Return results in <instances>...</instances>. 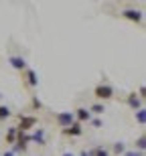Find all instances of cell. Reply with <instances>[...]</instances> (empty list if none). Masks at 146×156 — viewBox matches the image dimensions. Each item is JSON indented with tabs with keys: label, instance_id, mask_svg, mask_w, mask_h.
Listing matches in <instances>:
<instances>
[{
	"label": "cell",
	"instance_id": "1",
	"mask_svg": "<svg viewBox=\"0 0 146 156\" xmlns=\"http://www.w3.org/2000/svg\"><path fill=\"white\" fill-rule=\"evenodd\" d=\"M18 126H16V130L18 132H27L29 134L30 130H35V126H37V116H27V114H18Z\"/></svg>",
	"mask_w": 146,
	"mask_h": 156
},
{
	"label": "cell",
	"instance_id": "2",
	"mask_svg": "<svg viewBox=\"0 0 146 156\" xmlns=\"http://www.w3.org/2000/svg\"><path fill=\"white\" fill-rule=\"evenodd\" d=\"M114 93H116L114 87L108 85V83H99V85L94 87V95H95V99H99V101H108V99H112Z\"/></svg>",
	"mask_w": 146,
	"mask_h": 156
},
{
	"label": "cell",
	"instance_id": "3",
	"mask_svg": "<svg viewBox=\"0 0 146 156\" xmlns=\"http://www.w3.org/2000/svg\"><path fill=\"white\" fill-rule=\"evenodd\" d=\"M73 122H75V116H73V112H59V114H55V124H57L61 130L69 128Z\"/></svg>",
	"mask_w": 146,
	"mask_h": 156
},
{
	"label": "cell",
	"instance_id": "4",
	"mask_svg": "<svg viewBox=\"0 0 146 156\" xmlns=\"http://www.w3.org/2000/svg\"><path fill=\"white\" fill-rule=\"evenodd\" d=\"M23 73H24V75H23L24 85L30 87V89H37V87H39V75H37V71H35V69H30V67H27Z\"/></svg>",
	"mask_w": 146,
	"mask_h": 156
},
{
	"label": "cell",
	"instance_id": "5",
	"mask_svg": "<svg viewBox=\"0 0 146 156\" xmlns=\"http://www.w3.org/2000/svg\"><path fill=\"white\" fill-rule=\"evenodd\" d=\"M29 140L35 142L37 146H45L47 140H45V128H35L33 132H29Z\"/></svg>",
	"mask_w": 146,
	"mask_h": 156
},
{
	"label": "cell",
	"instance_id": "6",
	"mask_svg": "<svg viewBox=\"0 0 146 156\" xmlns=\"http://www.w3.org/2000/svg\"><path fill=\"white\" fill-rule=\"evenodd\" d=\"M122 16L126 20H130V23H136V24L142 23V10H136V8H124Z\"/></svg>",
	"mask_w": 146,
	"mask_h": 156
},
{
	"label": "cell",
	"instance_id": "7",
	"mask_svg": "<svg viewBox=\"0 0 146 156\" xmlns=\"http://www.w3.org/2000/svg\"><path fill=\"white\" fill-rule=\"evenodd\" d=\"M61 134H63V136H69V138H77V136H81V134H83V124H79V122H73L69 128L61 130Z\"/></svg>",
	"mask_w": 146,
	"mask_h": 156
},
{
	"label": "cell",
	"instance_id": "8",
	"mask_svg": "<svg viewBox=\"0 0 146 156\" xmlns=\"http://www.w3.org/2000/svg\"><path fill=\"white\" fill-rule=\"evenodd\" d=\"M8 63H10L12 69L20 71V73L29 67V65H27V61H24V57H20V55H12V57H8Z\"/></svg>",
	"mask_w": 146,
	"mask_h": 156
},
{
	"label": "cell",
	"instance_id": "9",
	"mask_svg": "<svg viewBox=\"0 0 146 156\" xmlns=\"http://www.w3.org/2000/svg\"><path fill=\"white\" fill-rule=\"evenodd\" d=\"M73 116H75V122H79V124H87L89 120H91V114H89L87 108H77L75 112H73Z\"/></svg>",
	"mask_w": 146,
	"mask_h": 156
},
{
	"label": "cell",
	"instance_id": "10",
	"mask_svg": "<svg viewBox=\"0 0 146 156\" xmlns=\"http://www.w3.org/2000/svg\"><path fill=\"white\" fill-rule=\"evenodd\" d=\"M126 104H128L130 108L136 112V110H140V108H142V99L136 95V91H132V93H128V95H126Z\"/></svg>",
	"mask_w": 146,
	"mask_h": 156
},
{
	"label": "cell",
	"instance_id": "11",
	"mask_svg": "<svg viewBox=\"0 0 146 156\" xmlns=\"http://www.w3.org/2000/svg\"><path fill=\"white\" fill-rule=\"evenodd\" d=\"M16 126H10L8 130H6V134H4V140H6V144H14L16 142Z\"/></svg>",
	"mask_w": 146,
	"mask_h": 156
},
{
	"label": "cell",
	"instance_id": "12",
	"mask_svg": "<svg viewBox=\"0 0 146 156\" xmlns=\"http://www.w3.org/2000/svg\"><path fill=\"white\" fill-rule=\"evenodd\" d=\"M87 110H89V114H91V116H101V114L105 112V105L98 101V104H91V105L87 108Z\"/></svg>",
	"mask_w": 146,
	"mask_h": 156
},
{
	"label": "cell",
	"instance_id": "13",
	"mask_svg": "<svg viewBox=\"0 0 146 156\" xmlns=\"http://www.w3.org/2000/svg\"><path fill=\"white\" fill-rule=\"evenodd\" d=\"M134 118H136V122H138L140 126H144V124H146V110H144V108L136 110L134 112Z\"/></svg>",
	"mask_w": 146,
	"mask_h": 156
},
{
	"label": "cell",
	"instance_id": "14",
	"mask_svg": "<svg viewBox=\"0 0 146 156\" xmlns=\"http://www.w3.org/2000/svg\"><path fill=\"white\" fill-rule=\"evenodd\" d=\"M12 116V112H10V108H8V105H0V122H6L8 120V118Z\"/></svg>",
	"mask_w": 146,
	"mask_h": 156
},
{
	"label": "cell",
	"instance_id": "15",
	"mask_svg": "<svg viewBox=\"0 0 146 156\" xmlns=\"http://www.w3.org/2000/svg\"><path fill=\"white\" fill-rule=\"evenodd\" d=\"M144 148H146V138H144V134H142L140 138L134 142V150L136 152H144Z\"/></svg>",
	"mask_w": 146,
	"mask_h": 156
},
{
	"label": "cell",
	"instance_id": "16",
	"mask_svg": "<svg viewBox=\"0 0 146 156\" xmlns=\"http://www.w3.org/2000/svg\"><path fill=\"white\" fill-rule=\"evenodd\" d=\"M112 152H114L116 156L124 154V152H126V144H124V142H116V144L112 146Z\"/></svg>",
	"mask_w": 146,
	"mask_h": 156
},
{
	"label": "cell",
	"instance_id": "17",
	"mask_svg": "<svg viewBox=\"0 0 146 156\" xmlns=\"http://www.w3.org/2000/svg\"><path fill=\"white\" fill-rule=\"evenodd\" d=\"M91 156H110V150H105L104 146H95L91 148Z\"/></svg>",
	"mask_w": 146,
	"mask_h": 156
},
{
	"label": "cell",
	"instance_id": "18",
	"mask_svg": "<svg viewBox=\"0 0 146 156\" xmlns=\"http://www.w3.org/2000/svg\"><path fill=\"white\" fill-rule=\"evenodd\" d=\"M16 142L18 144H24V146H29V134L27 132H16Z\"/></svg>",
	"mask_w": 146,
	"mask_h": 156
},
{
	"label": "cell",
	"instance_id": "19",
	"mask_svg": "<svg viewBox=\"0 0 146 156\" xmlns=\"http://www.w3.org/2000/svg\"><path fill=\"white\" fill-rule=\"evenodd\" d=\"M30 104H33V108H35V110H43V104H41V99L37 98V95H33V98H30Z\"/></svg>",
	"mask_w": 146,
	"mask_h": 156
},
{
	"label": "cell",
	"instance_id": "20",
	"mask_svg": "<svg viewBox=\"0 0 146 156\" xmlns=\"http://www.w3.org/2000/svg\"><path fill=\"white\" fill-rule=\"evenodd\" d=\"M87 124H91L94 128H101V126H104V122H101V118H91V120H89Z\"/></svg>",
	"mask_w": 146,
	"mask_h": 156
},
{
	"label": "cell",
	"instance_id": "21",
	"mask_svg": "<svg viewBox=\"0 0 146 156\" xmlns=\"http://www.w3.org/2000/svg\"><path fill=\"white\" fill-rule=\"evenodd\" d=\"M122 156H144V152H136V150H126Z\"/></svg>",
	"mask_w": 146,
	"mask_h": 156
},
{
	"label": "cell",
	"instance_id": "22",
	"mask_svg": "<svg viewBox=\"0 0 146 156\" xmlns=\"http://www.w3.org/2000/svg\"><path fill=\"white\" fill-rule=\"evenodd\" d=\"M144 93H146V87H144V85H140V89H138V98L144 99Z\"/></svg>",
	"mask_w": 146,
	"mask_h": 156
},
{
	"label": "cell",
	"instance_id": "23",
	"mask_svg": "<svg viewBox=\"0 0 146 156\" xmlns=\"http://www.w3.org/2000/svg\"><path fill=\"white\" fill-rule=\"evenodd\" d=\"M79 156H91V150H83V152H79Z\"/></svg>",
	"mask_w": 146,
	"mask_h": 156
},
{
	"label": "cell",
	"instance_id": "24",
	"mask_svg": "<svg viewBox=\"0 0 146 156\" xmlns=\"http://www.w3.org/2000/svg\"><path fill=\"white\" fill-rule=\"evenodd\" d=\"M0 156H14V154H12V152H10V150H6V152H4V154H0Z\"/></svg>",
	"mask_w": 146,
	"mask_h": 156
},
{
	"label": "cell",
	"instance_id": "25",
	"mask_svg": "<svg viewBox=\"0 0 146 156\" xmlns=\"http://www.w3.org/2000/svg\"><path fill=\"white\" fill-rule=\"evenodd\" d=\"M63 156H75V154H71V152H63Z\"/></svg>",
	"mask_w": 146,
	"mask_h": 156
},
{
	"label": "cell",
	"instance_id": "26",
	"mask_svg": "<svg viewBox=\"0 0 146 156\" xmlns=\"http://www.w3.org/2000/svg\"><path fill=\"white\" fill-rule=\"evenodd\" d=\"M0 99H2V93H0Z\"/></svg>",
	"mask_w": 146,
	"mask_h": 156
},
{
	"label": "cell",
	"instance_id": "27",
	"mask_svg": "<svg viewBox=\"0 0 146 156\" xmlns=\"http://www.w3.org/2000/svg\"><path fill=\"white\" fill-rule=\"evenodd\" d=\"M0 154H2V152H0Z\"/></svg>",
	"mask_w": 146,
	"mask_h": 156
}]
</instances>
